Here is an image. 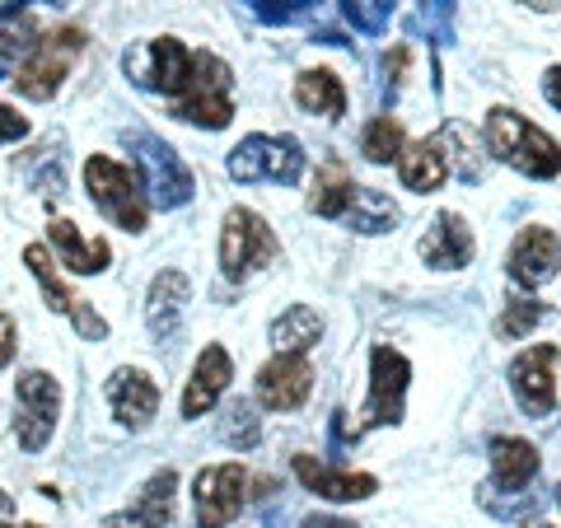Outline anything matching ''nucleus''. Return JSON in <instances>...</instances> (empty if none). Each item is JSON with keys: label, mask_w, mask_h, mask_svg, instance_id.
Instances as JSON below:
<instances>
[{"label": "nucleus", "mask_w": 561, "mask_h": 528, "mask_svg": "<svg viewBox=\"0 0 561 528\" xmlns=\"http://www.w3.org/2000/svg\"><path fill=\"white\" fill-rule=\"evenodd\" d=\"M108 402H113V416L131 431H146L150 416L160 412V389L146 369H117L108 379Z\"/></svg>", "instance_id": "15"}, {"label": "nucleus", "mask_w": 561, "mask_h": 528, "mask_svg": "<svg viewBox=\"0 0 561 528\" xmlns=\"http://www.w3.org/2000/svg\"><path fill=\"white\" fill-rule=\"evenodd\" d=\"M542 94H548V103L561 113V66H552V70H548V80H542Z\"/></svg>", "instance_id": "36"}, {"label": "nucleus", "mask_w": 561, "mask_h": 528, "mask_svg": "<svg viewBox=\"0 0 561 528\" xmlns=\"http://www.w3.org/2000/svg\"><path fill=\"white\" fill-rule=\"evenodd\" d=\"M187 70H192V51L179 38H154V43H146L140 51H127V76H136V84H146V90H160L169 99L183 94Z\"/></svg>", "instance_id": "11"}, {"label": "nucleus", "mask_w": 561, "mask_h": 528, "mask_svg": "<svg viewBox=\"0 0 561 528\" xmlns=\"http://www.w3.org/2000/svg\"><path fill=\"white\" fill-rule=\"evenodd\" d=\"M360 150H365V160H370V164H393L398 154H402V122H393V117L365 122Z\"/></svg>", "instance_id": "30"}, {"label": "nucleus", "mask_w": 561, "mask_h": 528, "mask_svg": "<svg viewBox=\"0 0 561 528\" xmlns=\"http://www.w3.org/2000/svg\"><path fill=\"white\" fill-rule=\"evenodd\" d=\"M230 173L239 183H295L305 173V154L290 136H249L234 146Z\"/></svg>", "instance_id": "6"}, {"label": "nucleus", "mask_w": 561, "mask_h": 528, "mask_svg": "<svg viewBox=\"0 0 561 528\" xmlns=\"http://www.w3.org/2000/svg\"><path fill=\"white\" fill-rule=\"evenodd\" d=\"M173 491H179V472L173 468L154 472L146 491L136 496V505L113 519H103V528H169L173 524Z\"/></svg>", "instance_id": "16"}, {"label": "nucleus", "mask_w": 561, "mask_h": 528, "mask_svg": "<svg viewBox=\"0 0 561 528\" xmlns=\"http://www.w3.org/2000/svg\"><path fill=\"white\" fill-rule=\"evenodd\" d=\"M402 393H408V360H402L393 346H375V356H370V398H365L356 435H365L370 426H389V421H398L402 416Z\"/></svg>", "instance_id": "10"}, {"label": "nucleus", "mask_w": 561, "mask_h": 528, "mask_svg": "<svg viewBox=\"0 0 561 528\" xmlns=\"http://www.w3.org/2000/svg\"><path fill=\"white\" fill-rule=\"evenodd\" d=\"M257 14H267V20H290L295 10H305L309 0H253Z\"/></svg>", "instance_id": "34"}, {"label": "nucleus", "mask_w": 561, "mask_h": 528, "mask_svg": "<svg viewBox=\"0 0 561 528\" xmlns=\"http://www.w3.org/2000/svg\"><path fill=\"white\" fill-rule=\"evenodd\" d=\"M220 435H225V445H234V449H249V445H257V416H253L249 402H234V408L225 412V421H220Z\"/></svg>", "instance_id": "32"}, {"label": "nucleus", "mask_w": 561, "mask_h": 528, "mask_svg": "<svg viewBox=\"0 0 561 528\" xmlns=\"http://www.w3.org/2000/svg\"><path fill=\"white\" fill-rule=\"evenodd\" d=\"M524 5H534V10H548V5H552V0H524Z\"/></svg>", "instance_id": "38"}, {"label": "nucleus", "mask_w": 561, "mask_h": 528, "mask_svg": "<svg viewBox=\"0 0 561 528\" xmlns=\"http://www.w3.org/2000/svg\"><path fill=\"white\" fill-rule=\"evenodd\" d=\"M346 220L356 225V230H365V234H379V230H389V225L398 220V206L383 197V192H375V187H356Z\"/></svg>", "instance_id": "29"}, {"label": "nucleus", "mask_w": 561, "mask_h": 528, "mask_svg": "<svg viewBox=\"0 0 561 528\" xmlns=\"http://www.w3.org/2000/svg\"><path fill=\"white\" fill-rule=\"evenodd\" d=\"M305 528H360V524H351V519H328V515H313V519H305Z\"/></svg>", "instance_id": "37"}, {"label": "nucleus", "mask_w": 561, "mask_h": 528, "mask_svg": "<svg viewBox=\"0 0 561 528\" xmlns=\"http://www.w3.org/2000/svg\"><path fill=\"white\" fill-rule=\"evenodd\" d=\"M38 38H43V24L24 5L0 10V57H28L38 47Z\"/></svg>", "instance_id": "27"}, {"label": "nucleus", "mask_w": 561, "mask_h": 528, "mask_svg": "<svg viewBox=\"0 0 561 528\" xmlns=\"http://www.w3.org/2000/svg\"><path fill=\"white\" fill-rule=\"evenodd\" d=\"M524 528H552L548 519H529V524H524Z\"/></svg>", "instance_id": "39"}, {"label": "nucleus", "mask_w": 561, "mask_h": 528, "mask_svg": "<svg viewBox=\"0 0 561 528\" xmlns=\"http://www.w3.org/2000/svg\"><path fill=\"white\" fill-rule=\"evenodd\" d=\"M234 379V365L225 356V346H206L197 365H192V379H187V393H183V416H202L220 402V393L230 389Z\"/></svg>", "instance_id": "17"}, {"label": "nucleus", "mask_w": 561, "mask_h": 528, "mask_svg": "<svg viewBox=\"0 0 561 528\" xmlns=\"http://www.w3.org/2000/svg\"><path fill=\"white\" fill-rule=\"evenodd\" d=\"M14 360V319L10 313H0V369Z\"/></svg>", "instance_id": "35"}, {"label": "nucleus", "mask_w": 561, "mask_h": 528, "mask_svg": "<svg viewBox=\"0 0 561 528\" xmlns=\"http://www.w3.org/2000/svg\"><path fill=\"white\" fill-rule=\"evenodd\" d=\"M14 402H20V416H14V435L28 454H38L51 431H57V412H61V389L57 379L43 375V369H24L20 389H14Z\"/></svg>", "instance_id": "8"}, {"label": "nucleus", "mask_w": 561, "mask_h": 528, "mask_svg": "<svg viewBox=\"0 0 561 528\" xmlns=\"http://www.w3.org/2000/svg\"><path fill=\"white\" fill-rule=\"evenodd\" d=\"M319 332H323V319H319V313H313L309 305H290V309L272 323V346H276V351H295V356H305V351L319 342Z\"/></svg>", "instance_id": "26"}, {"label": "nucleus", "mask_w": 561, "mask_h": 528, "mask_svg": "<svg viewBox=\"0 0 561 528\" xmlns=\"http://www.w3.org/2000/svg\"><path fill=\"white\" fill-rule=\"evenodd\" d=\"M561 267V239L552 230H542V225H529V230H519L515 249H511V280L519 290H538L548 286Z\"/></svg>", "instance_id": "14"}, {"label": "nucleus", "mask_w": 561, "mask_h": 528, "mask_svg": "<svg viewBox=\"0 0 561 528\" xmlns=\"http://www.w3.org/2000/svg\"><path fill=\"white\" fill-rule=\"evenodd\" d=\"M131 150H136V179H140V187H146V197L154 206H183L192 197V173L164 140L136 131Z\"/></svg>", "instance_id": "7"}, {"label": "nucleus", "mask_w": 561, "mask_h": 528, "mask_svg": "<svg viewBox=\"0 0 561 528\" xmlns=\"http://www.w3.org/2000/svg\"><path fill=\"white\" fill-rule=\"evenodd\" d=\"M511 389L529 416H548L557 408V346H529L511 365Z\"/></svg>", "instance_id": "12"}, {"label": "nucleus", "mask_w": 561, "mask_h": 528, "mask_svg": "<svg viewBox=\"0 0 561 528\" xmlns=\"http://www.w3.org/2000/svg\"><path fill=\"white\" fill-rule=\"evenodd\" d=\"M557 501H561V491H557Z\"/></svg>", "instance_id": "41"}, {"label": "nucleus", "mask_w": 561, "mask_h": 528, "mask_svg": "<svg viewBox=\"0 0 561 528\" xmlns=\"http://www.w3.org/2000/svg\"><path fill=\"white\" fill-rule=\"evenodd\" d=\"M84 51V28H57L38 38V47L28 51V61L20 66V76H14V90L24 99H51L61 90V80L70 76V61H76Z\"/></svg>", "instance_id": "5"}, {"label": "nucleus", "mask_w": 561, "mask_h": 528, "mask_svg": "<svg viewBox=\"0 0 561 528\" xmlns=\"http://www.w3.org/2000/svg\"><path fill=\"white\" fill-rule=\"evenodd\" d=\"M192 496H197V528H225L249 501V472L239 463H210L197 472Z\"/></svg>", "instance_id": "9"}, {"label": "nucleus", "mask_w": 561, "mask_h": 528, "mask_svg": "<svg viewBox=\"0 0 561 528\" xmlns=\"http://www.w3.org/2000/svg\"><path fill=\"white\" fill-rule=\"evenodd\" d=\"M183 305H187V276L183 272H160L150 286V305H146V323L154 337H169L183 323Z\"/></svg>", "instance_id": "21"}, {"label": "nucleus", "mask_w": 561, "mask_h": 528, "mask_svg": "<svg viewBox=\"0 0 561 528\" xmlns=\"http://www.w3.org/2000/svg\"><path fill=\"white\" fill-rule=\"evenodd\" d=\"M280 243L272 234V225L257 216L249 206H234L230 216H225V230H220V267L230 280H243L262 272L267 262H276Z\"/></svg>", "instance_id": "4"}, {"label": "nucleus", "mask_w": 561, "mask_h": 528, "mask_svg": "<svg viewBox=\"0 0 561 528\" xmlns=\"http://www.w3.org/2000/svg\"><path fill=\"white\" fill-rule=\"evenodd\" d=\"M290 468H295V478L323 501H365V496H375V486H379L370 472H332L319 459H309V454H295Z\"/></svg>", "instance_id": "18"}, {"label": "nucleus", "mask_w": 561, "mask_h": 528, "mask_svg": "<svg viewBox=\"0 0 561 528\" xmlns=\"http://www.w3.org/2000/svg\"><path fill=\"white\" fill-rule=\"evenodd\" d=\"M24 262H28V272L38 276V286H43V295H47V305L57 309V313H66V319H76V313H80V299L61 286V276H57V272H51V257H47L43 243H28V249H24Z\"/></svg>", "instance_id": "28"}, {"label": "nucleus", "mask_w": 561, "mask_h": 528, "mask_svg": "<svg viewBox=\"0 0 561 528\" xmlns=\"http://www.w3.org/2000/svg\"><path fill=\"white\" fill-rule=\"evenodd\" d=\"M398 173H402V187L408 192H435L445 179H449V146L445 136H426L398 160Z\"/></svg>", "instance_id": "20"}, {"label": "nucleus", "mask_w": 561, "mask_h": 528, "mask_svg": "<svg viewBox=\"0 0 561 528\" xmlns=\"http://www.w3.org/2000/svg\"><path fill=\"white\" fill-rule=\"evenodd\" d=\"M534 323H542V305H534V299H511L505 305V313L496 319V337H505V342H515V337H524Z\"/></svg>", "instance_id": "31"}, {"label": "nucleus", "mask_w": 561, "mask_h": 528, "mask_svg": "<svg viewBox=\"0 0 561 528\" xmlns=\"http://www.w3.org/2000/svg\"><path fill=\"white\" fill-rule=\"evenodd\" d=\"M84 187H90L94 206L117 225V230H127V234L146 230L150 197H146V187H140L136 169L108 160V154H90V160H84Z\"/></svg>", "instance_id": "3"}, {"label": "nucleus", "mask_w": 561, "mask_h": 528, "mask_svg": "<svg viewBox=\"0 0 561 528\" xmlns=\"http://www.w3.org/2000/svg\"><path fill=\"white\" fill-rule=\"evenodd\" d=\"M0 528H14V524H0ZM24 528H43V524H24Z\"/></svg>", "instance_id": "40"}, {"label": "nucleus", "mask_w": 561, "mask_h": 528, "mask_svg": "<svg viewBox=\"0 0 561 528\" xmlns=\"http://www.w3.org/2000/svg\"><path fill=\"white\" fill-rule=\"evenodd\" d=\"M20 136H28V117H20V108H0V146Z\"/></svg>", "instance_id": "33"}, {"label": "nucleus", "mask_w": 561, "mask_h": 528, "mask_svg": "<svg viewBox=\"0 0 561 528\" xmlns=\"http://www.w3.org/2000/svg\"><path fill=\"white\" fill-rule=\"evenodd\" d=\"M491 468H496V482L505 491H524L534 478H538V468H542V454L529 445V439H496L491 445Z\"/></svg>", "instance_id": "23"}, {"label": "nucleus", "mask_w": 561, "mask_h": 528, "mask_svg": "<svg viewBox=\"0 0 561 528\" xmlns=\"http://www.w3.org/2000/svg\"><path fill=\"white\" fill-rule=\"evenodd\" d=\"M47 234H51V249L61 253V262H66L70 272H80V276L103 272V267H108V257H113L108 243H103V239H84L70 220H51Z\"/></svg>", "instance_id": "22"}, {"label": "nucleus", "mask_w": 561, "mask_h": 528, "mask_svg": "<svg viewBox=\"0 0 561 528\" xmlns=\"http://www.w3.org/2000/svg\"><path fill=\"white\" fill-rule=\"evenodd\" d=\"M313 389V369L295 351H276V360L257 369V402L267 412H295Z\"/></svg>", "instance_id": "13"}, {"label": "nucleus", "mask_w": 561, "mask_h": 528, "mask_svg": "<svg viewBox=\"0 0 561 528\" xmlns=\"http://www.w3.org/2000/svg\"><path fill=\"white\" fill-rule=\"evenodd\" d=\"M486 146H491L496 160H505L519 173H529V179H557L561 173V146L542 127H534L529 117H519L511 108H491Z\"/></svg>", "instance_id": "1"}, {"label": "nucleus", "mask_w": 561, "mask_h": 528, "mask_svg": "<svg viewBox=\"0 0 561 528\" xmlns=\"http://www.w3.org/2000/svg\"><path fill=\"white\" fill-rule=\"evenodd\" d=\"M295 103L305 113H319V117H342L346 113V90L332 70H305L295 80Z\"/></svg>", "instance_id": "25"}, {"label": "nucleus", "mask_w": 561, "mask_h": 528, "mask_svg": "<svg viewBox=\"0 0 561 528\" xmlns=\"http://www.w3.org/2000/svg\"><path fill=\"white\" fill-rule=\"evenodd\" d=\"M421 257H426L431 267H440V272L468 267V257H472V230H468V220L454 216V210H445V216L435 220V230L421 239Z\"/></svg>", "instance_id": "19"}, {"label": "nucleus", "mask_w": 561, "mask_h": 528, "mask_svg": "<svg viewBox=\"0 0 561 528\" xmlns=\"http://www.w3.org/2000/svg\"><path fill=\"white\" fill-rule=\"evenodd\" d=\"M351 197H356V179L346 173V164L342 160H323L319 179H313L309 210L313 216H328V220H342L351 210Z\"/></svg>", "instance_id": "24"}, {"label": "nucleus", "mask_w": 561, "mask_h": 528, "mask_svg": "<svg viewBox=\"0 0 561 528\" xmlns=\"http://www.w3.org/2000/svg\"><path fill=\"white\" fill-rule=\"evenodd\" d=\"M230 84H234V70L216 51H192V70H187L183 94L173 99V117L192 122V127H210V131L230 127V117H234Z\"/></svg>", "instance_id": "2"}]
</instances>
